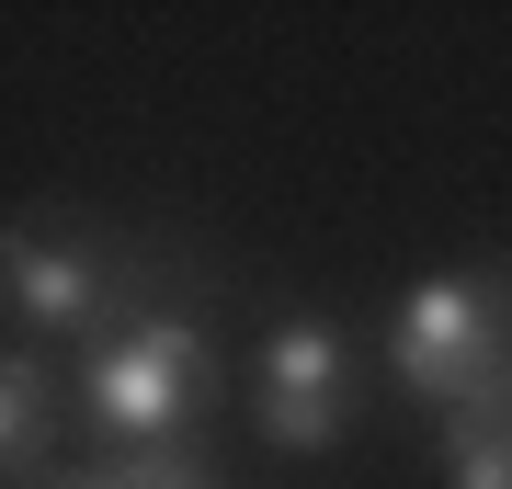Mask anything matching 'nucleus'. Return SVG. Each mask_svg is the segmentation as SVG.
Wrapping results in <instances>:
<instances>
[{
  "label": "nucleus",
  "instance_id": "1",
  "mask_svg": "<svg viewBox=\"0 0 512 489\" xmlns=\"http://www.w3.org/2000/svg\"><path fill=\"white\" fill-rule=\"evenodd\" d=\"M387 364H399V387L421 410H444V433L490 421L501 376H512V285L501 273H433V285H410L399 319H387Z\"/></svg>",
  "mask_w": 512,
  "mask_h": 489
},
{
  "label": "nucleus",
  "instance_id": "2",
  "mask_svg": "<svg viewBox=\"0 0 512 489\" xmlns=\"http://www.w3.org/2000/svg\"><path fill=\"white\" fill-rule=\"evenodd\" d=\"M80 410L103 421L114 455H137V444H183V421L205 410V330L171 319V308L126 319V330L92 353V376H80Z\"/></svg>",
  "mask_w": 512,
  "mask_h": 489
},
{
  "label": "nucleus",
  "instance_id": "3",
  "mask_svg": "<svg viewBox=\"0 0 512 489\" xmlns=\"http://www.w3.org/2000/svg\"><path fill=\"white\" fill-rule=\"evenodd\" d=\"M262 444L274 455H330L353 433V353L330 319H274V342H262Z\"/></svg>",
  "mask_w": 512,
  "mask_h": 489
},
{
  "label": "nucleus",
  "instance_id": "4",
  "mask_svg": "<svg viewBox=\"0 0 512 489\" xmlns=\"http://www.w3.org/2000/svg\"><path fill=\"white\" fill-rule=\"evenodd\" d=\"M0 308L35 319V330H92L114 308V273H103L92 239H69L46 217H12L0 228Z\"/></svg>",
  "mask_w": 512,
  "mask_h": 489
},
{
  "label": "nucleus",
  "instance_id": "5",
  "mask_svg": "<svg viewBox=\"0 0 512 489\" xmlns=\"http://www.w3.org/2000/svg\"><path fill=\"white\" fill-rule=\"evenodd\" d=\"M46 444H57V387L23 342H0V478L46 467Z\"/></svg>",
  "mask_w": 512,
  "mask_h": 489
},
{
  "label": "nucleus",
  "instance_id": "6",
  "mask_svg": "<svg viewBox=\"0 0 512 489\" xmlns=\"http://www.w3.org/2000/svg\"><path fill=\"white\" fill-rule=\"evenodd\" d=\"M92 478H103V489H217V478L194 467V444H137V455H103Z\"/></svg>",
  "mask_w": 512,
  "mask_h": 489
},
{
  "label": "nucleus",
  "instance_id": "7",
  "mask_svg": "<svg viewBox=\"0 0 512 489\" xmlns=\"http://www.w3.org/2000/svg\"><path fill=\"white\" fill-rule=\"evenodd\" d=\"M456 489H512V433L501 421H456Z\"/></svg>",
  "mask_w": 512,
  "mask_h": 489
},
{
  "label": "nucleus",
  "instance_id": "8",
  "mask_svg": "<svg viewBox=\"0 0 512 489\" xmlns=\"http://www.w3.org/2000/svg\"><path fill=\"white\" fill-rule=\"evenodd\" d=\"M46 489H103V478H46Z\"/></svg>",
  "mask_w": 512,
  "mask_h": 489
}]
</instances>
